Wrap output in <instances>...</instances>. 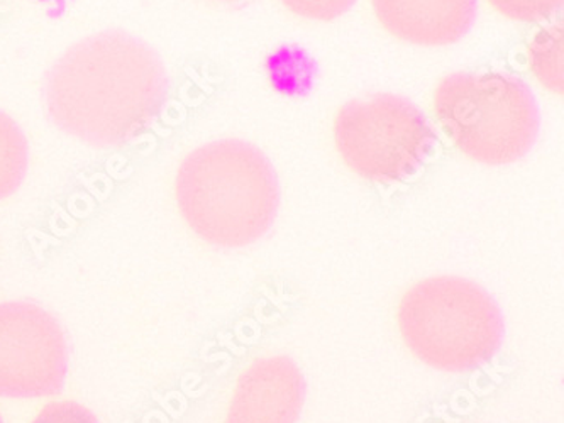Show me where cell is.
Listing matches in <instances>:
<instances>
[{
  "label": "cell",
  "mask_w": 564,
  "mask_h": 423,
  "mask_svg": "<svg viewBox=\"0 0 564 423\" xmlns=\"http://www.w3.org/2000/svg\"><path fill=\"white\" fill-rule=\"evenodd\" d=\"M176 202L202 241L239 249L264 238L279 216L280 183L272 161L241 139L192 151L180 166Z\"/></svg>",
  "instance_id": "obj_2"
},
{
  "label": "cell",
  "mask_w": 564,
  "mask_h": 423,
  "mask_svg": "<svg viewBox=\"0 0 564 423\" xmlns=\"http://www.w3.org/2000/svg\"><path fill=\"white\" fill-rule=\"evenodd\" d=\"M305 397L299 366L286 356H268L239 376L224 423H297Z\"/></svg>",
  "instance_id": "obj_7"
},
{
  "label": "cell",
  "mask_w": 564,
  "mask_h": 423,
  "mask_svg": "<svg viewBox=\"0 0 564 423\" xmlns=\"http://www.w3.org/2000/svg\"><path fill=\"white\" fill-rule=\"evenodd\" d=\"M31 423H99L90 410L75 402L50 403Z\"/></svg>",
  "instance_id": "obj_13"
},
{
  "label": "cell",
  "mask_w": 564,
  "mask_h": 423,
  "mask_svg": "<svg viewBox=\"0 0 564 423\" xmlns=\"http://www.w3.org/2000/svg\"><path fill=\"white\" fill-rule=\"evenodd\" d=\"M66 372L68 346L56 318L36 303H0V397H52Z\"/></svg>",
  "instance_id": "obj_6"
},
{
  "label": "cell",
  "mask_w": 564,
  "mask_h": 423,
  "mask_svg": "<svg viewBox=\"0 0 564 423\" xmlns=\"http://www.w3.org/2000/svg\"><path fill=\"white\" fill-rule=\"evenodd\" d=\"M399 328L419 361L444 372L484 368L506 339L499 303L462 276L427 278L412 286L400 302Z\"/></svg>",
  "instance_id": "obj_3"
},
{
  "label": "cell",
  "mask_w": 564,
  "mask_h": 423,
  "mask_svg": "<svg viewBox=\"0 0 564 423\" xmlns=\"http://www.w3.org/2000/svg\"><path fill=\"white\" fill-rule=\"evenodd\" d=\"M434 110L456 148L490 166L528 156L541 131V112L531 87L500 72L449 75L437 85Z\"/></svg>",
  "instance_id": "obj_4"
},
{
  "label": "cell",
  "mask_w": 564,
  "mask_h": 423,
  "mask_svg": "<svg viewBox=\"0 0 564 423\" xmlns=\"http://www.w3.org/2000/svg\"><path fill=\"white\" fill-rule=\"evenodd\" d=\"M0 423H4V420H2V416H0Z\"/></svg>",
  "instance_id": "obj_15"
},
{
  "label": "cell",
  "mask_w": 564,
  "mask_h": 423,
  "mask_svg": "<svg viewBox=\"0 0 564 423\" xmlns=\"http://www.w3.org/2000/svg\"><path fill=\"white\" fill-rule=\"evenodd\" d=\"M224 2H235V0H224Z\"/></svg>",
  "instance_id": "obj_14"
},
{
  "label": "cell",
  "mask_w": 564,
  "mask_h": 423,
  "mask_svg": "<svg viewBox=\"0 0 564 423\" xmlns=\"http://www.w3.org/2000/svg\"><path fill=\"white\" fill-rule=\"evenodd\" d=\"M390 34L419 46L462 41L477 21L478 0H371Z\"/></svg>",
  "instance_id": "obj_8"
},
{
  "label": "cell",
  "mask_w": 564,
  "mask_h": 423,
  "mask_svg": "<svg viewBox=\"0 0 564 423\" xmlns=\"http://www.w3.org/2000/svg\"><path fill=\"white\" fill-rule=\"evenodd\" d=\"M290 12L312 21H334L345 15L358 0H280Z\"/></svg>",
  "instance_id": "obj_12"
},
{
  "label": "cell",
  "mask_w": 564,
  "mask_h": 423,
  "mask_svg": "<svg viewBox=\"0 0 564 423\" xmlns=\"http://www.w3.org/2000/svg\"><path fill=\"white\" fill-rule=\"evenodd\" d=\"M334 141L356 175L392 185L422 169L436 147L437 134L412 100L375 94L341 107L334 121Z\"/></svg>",
  "instance_id": "obj_5"
},
{
  "label": "cell",
  "mask_w": 564,
  "mask_h": 423,
  "mask_svg": "<svg viewBox=\"0 0 564 423\" xmlns=\"http://www.w3.org/2000/svg\"><path fill=\"white\" fill-rule=\"evenodd\" d=\"M170 80L143 41L106 31L72 46L50 69L44 106L53 124L96 148L131 143L162 116Z\"/></svg>",
  "instance_id": "obj_1"
},
{
  "label": "cell",
  "mask_w": 564,
  "mask_h": 423,
  "mask_svg": "<svg viewBox=\"0 0 564 423\" xmlns=\"http://www.w3.org/2000/svg\"><path fill=\"white\" fill-rule=\"evenodd\" d=\"M30 147L14 119L0 110V200L18 192L26 178Z\"/></svg>",
  "instance_id": "obj_9"
},
{
  "label": "cell",
  "mask_w": 564,
  "mask_h": 423,
  "mask_svg": "<svg viewBox=\"0 0 564 423\" xmlns=\"http://www.w3.org/2000/svg\"><path fill=\"white\" fill-rule=\"evenodd\" d=\"M529 63L539 84L563 94V24L539 31L529 44Z\"/></svg>",
  "instance_id": "obj_10"
},
{
  "label": "cell",
  "mask_w": 564,
  "mask_h": 423,
  "mask_svg": "<svg viewBox=\"0 0 564 423\" xmlns=\"http://www.w3.org/2000/svg\"><path fill=\"white\" fill-rule=\"evenodd\" d=\"M500 14L512 21H546L563 8L564 0H488Z\"/></svg>",
  "instance_id": "obj_11"
}]
</instances>
